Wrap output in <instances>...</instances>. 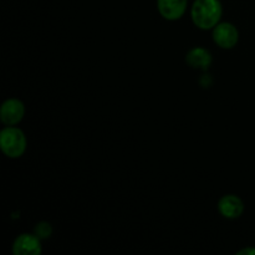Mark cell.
<instances>
[{
  "instance_id": "5",
  "label": "cell",
  "mask_w": 255,
  "mask_h": 255,
  "mask_svg": "<svg viewBox=\"0 0 255 255\" xmlns=\"http://www.w3.org/2000/svg\"><path fill=\"white\" fill-rule=\"evenodd\" d=\"M41 251V241L35 234H20L12 244V253L15 255H39Z\"/></svg>"
},
{
  "instance_id": "8",
  "label": "cell",
  "mask_w": 255,
  "mask_h": 255,
  "mask_svg": "<svg viewBox=\"0 0 255 255\" xmlns=\"http://www.w3.org/2000/svg\"><path fill=\"white\" fill-rule=\"evenodd\" d=\"M186 62L189 67L202 71H207L213 62L212 54L207 49L201 46L193 47L186 55Z\"/></svg>"
},
{
  "instance_id": "1",
  "label": "cell",
  "mask_w": 255,
  "mask_h": 255,
  "mask_svg": "<svg viewBox=\"0 0 255 255\" xmlns=\"http://www.w3.org/2000/svg\"><path fill=\"white\" fill-rule=\"evenodd\" d=\"M223 6L219 0H194L191 7L193 24L201 30H211L221 22Z\"/></svg>"
},
{
  "instance_id": "4",
  "label": "cell",
  "mask_w": 255,
  "mask_h": 255,
  "mask_svg": "<svg viewBox=\"0 0 255 255\" xmlns=\"http://www.w3.org/2000/svg\"><path fill=\"white\" fill-rule=\"evenodd\" d=\"M25 115V106L17 99H7L0 107V120L5 126H16Z\"/></svg>"
},
{
  "instance_id": "3",
  "label": "cell",
  "mask_w": 255,
  "mask_h": 255,
  "mask_svg": "<svg viewBox=\"0 0 255 255\" xmlns=\"http://www.w3.org/2000/svg\"><path fill=\"white\" fill-rule=\"evenodd\" d=\"M212 36L217 46L224 50L233 49L239 41V31L232 22H219L213 27Z\"/></svg>"
},
{
  "instance_id": "9",
  "label": "cell",
  "mask_w": 255,
  "mask_h": 255,
  "mask_svg": "<svg viewBox=\"0 0 255 255\" xmlns=\"http://www.w3.org/2000/svg\"><path fill=\"white\" fill-rule=\"evenodd\" d=\"M34 234L40 239V241H45V239L50 238L52 234V227L51 224L47 222H39L34 228Z\"/></svg>"
},
{
  "instance_id": "7",
  "label": "cell",
  "mask_w": 255,
  "mask_h": 255,
  "mask_svg": "<svg viewBox=\"0 0 255 255\" xmlns=\"http://www.w3.org/2000/svg\"><path fill=\"white\" fill-rule=\"evenodd\" d=\"M218 211L224 218L237 219L243 214L244 202L236 194H226L219 199Z\"/></svg>"
},
{
  "instance_id": "10",
  "label": "cell",
  "mask_w": 255,
  "mask_h": 255,
  "mask_svg": "<svg viewBox=\"0 0 255 255\" xmlns=\"http://www.w3.org/2000/svg\"><path fill=\"white\" fill-rule=\"evenodd\" d=\"M238 255H244V254H255V248H246L243 249V251H239L238 253H237Z\"/></svg>"
},
{
  "instance_id": "2",
  "label": "cell",
  "mask_w": 255,
  "mask_h": 255,
  "mask_svg": "<svg viewBox=\"0 0 255 255\" xmlns=\"http://www.w3.org/2000/svg\"><path fill=\"white\" fill-rule=\"evenodd\" d=\"M26 137L20 128L6 126L0 132V148L9 158H19L26 151Z\"/></svg>"
},
{
  "instance_id": "6",
  "label": "cell",
  "mask_w": 255,
  "mask_h": 255,
  "mask_svg": "<svg viewBox=\"0 0 255 255\" xmlns=\"http://www.w3.org/2000/svg\"><path fill=\"white\" fill-rule=\"evenodd\" d=\"M188 0H157V10L168 21L179 20L187 11Z\"/></svg>"
}]
</instances>
